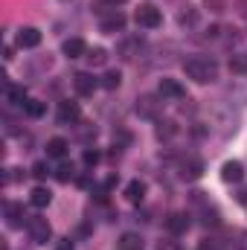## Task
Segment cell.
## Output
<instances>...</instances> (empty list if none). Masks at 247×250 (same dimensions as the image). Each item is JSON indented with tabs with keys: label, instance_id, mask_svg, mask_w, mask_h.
Here are the masks:
<instances>
[{
	"label": "cell",
	"instance_id": "obj_1",
	"mask_svg": "<svg viewBox=\"0 0 247 250\" xmlns=\"http://www.w3.org/2000/svg\"><path fill=\"white\" fill-rule=\"evenodd\" d=\"M218 62L212 59V56H189L184 62V73L192 79V82H198V84H209V82H215L218 79Z\"/></svg>",
	"mask_w": 247,
	"mask_h": 250
},
{
	"label": "cell",
	"instance_id": "obj_2",
	"mask_svg": "<svg viewBox=\"0 0 247 250\" xmlns=\"http://www.w3.org/2000/svg\"><path fill=\"white\" fill-rule=\"evenodd\" d=\"M134 21H137V26H143V29H157V26L163 23V12H160L157 6H151V3H143V6L134 12Z\"/></svg>",
	"mask_w": 247,
	"mask_h": 250
},
{
	"label": "cell",
	"instance_id": "obj_3",
	"mask_svg": "<svg viewBox=\"0 0 247 250\" xmlns=\"http://www.w3.org/2000/svg\"><path fill=\"white\" fill-rule=\"evenodd\" d=\"M26 230H29V239H32L35 245H47V242H50V236H53L50 221H47V218H41V215H32V218L26 221Z\"/></svg>",
	"mask_w": 247,
	"mask_h": 250
},
{
	"label": "cell",
	"instance_id": "obj_4",
	"mask_svg": "<svg viewBox=\"0 0 247 250\" xmlns=\"http://www.w3.org/2000/svg\"><path fill=\"white\" fill-rule=\"evenodd\" d=\"M134 111H137V117H143V120H160L163 102H160L157 96H140Z\"/></svg>",
	"mask_w": 247,
	"mask_h": 250
},
{
	"label": "cell",
	"instance_id": "obj_5",
	"mask_svg": "<svg viewBox=\"0 0 247 250\" xmlns=\"http://www.w3.org/2000/svg\"><path fill=\"white\" fill-rule=\"evenodd\" d=\"M224 93H227V99H233L230 105H247V76H236Z\"/></svg>",
	"mask_w": 247,
	"mask_h": 250
},
{
	"label": "cell",
	"instance_id": "obj_6",
	"mask_svg": "<svg viewBox=\"0 0 247 250\" xmlns=\"http://www.w3.org/2000/svg\"><path fill=\"white\" fill-rule=\"evenodd\" d=\"M157 93H160V99L166 102V99H184L186 96V87L178 82V79H160V87H157Z\"/></svg>",
	"mask_w": 247,
	"mask_h": 250
},
{
	"label": "cell",
	"instance_id": "obj_7",
	"mask_svg": "<svg viewBox=\"0 0 247 250\" xmlns=\"http://www.w3.org/2000/svg\"><path fill=\"white\" fill-rule=\"evenodd\" d=\"M99 29H102V32H108V35L123 32V29H125V15L120 12V9H114L111 15H105V18L99 21Z\"/></svg>",
	"mask_w": 247,
	"mask_h": 250
},
{
	"label": "cell",
	"instance_id": "obj_8",
	"mask_svg": "<svg viewBox=\"0 0 247 250\" xmlns=\"http://www.w3.org/2000/svg\"><path fill=\"white\" fill-rule=\"evenodd\" d=\"M73 87H76L79 96H93L96 87H99V82H96L90 73H76V76H73Z\"/></svg>",
	"mask_w": 247,
	"mask_h": 250
},
{
	"label": "cell",
	"instance_id": "obj_9",
	"mask_svg": "<svg viewBox=\"0 0 247 250\" xmlns=\"http://www.w3.org/2000/svg\"><path fill=\"white\" fill-rule=\"evenodd\" d=\"M221 181H224V184H242V181H245V166H242L239 160H227V163L221 166Z\"/></svg>",
	"mask_w": 247,
	"mask_h": 250
},
{
	"label": "cell",
	"instance_id": "obj_10",
	"mask_svg": "<svg viewBox=\"0 0 247 250\" xmlns=\"http://www.w3.org/2000/svg\"><path fill=\"white\" fill-rule=\"evenodd\" d=\"M79 117H82V111H79V105H76V102H70V99L59 102V123H62V125L79 123Z\"/></svg>",
	"mask_w": 247,
	"mask_h": 250
},
{
	"label": "cell",
	"instance_id": "obj_11",
	"mask_svg": "<svg viewBox=\"0 0 247 250\" xmlns=\"http://www.w3.org/2000/svg\"><path fill=\"white\" fill-rule=\"evenodd\" d=\"M41 44V32L35 29V26H23V29H18V47H23V50H35Z\"/></svg>",
	"mask_w": 247,
	"mask_h": 250
},
{
	"label": "cell",
	"instance_id": "obj_12",
	"mask_svg": "<svg viewBox=\"0 0 247 250\" xmlns=\"http://www.w3.org/2000/svg\"><path fill=\"white\" fill-rule=\"evenodd\" d=\"M6 221L9 227H23L29 221V215L23 212V204H6Z\"/></svg>",
	"mask_w": 247,
	"mask_h": 250
},
{
	"label": "cell",
	"instance_id": "obj_13",
	"mask_svg": "<svg viewBox=\"0 0 247 250\" xmlns=\"http://www.w3.org/2000/svg\"><path fill=\"white\" fill-rule=\"evenodd\" d=\"M189 215L186 212H172L169 218H166V227H169V233H175V236H184L186 230H189Z\"/></svg>",
	"mask_w": 247,
	"mask_h": 250
},
{
	"label": "cell",
	"instance_id": "obj_14",
	"mask_svg": "<svg viewBox=\"0 0 247 250\" xmlns=\"http://www.w3.org/2000/svg\"><path fill=\"white\" fill-rule=\"evenodd\" d=\"M62 53L67 59H82V56H87V44L82 38H67L62 44Z\"/></svg>",
	"mask_w": 247,
	"mask_h": 250
},
{
	"label": "cell",
	"instance_id": "obj_15",
	"mask_svg": "<svg viewBox=\"0 0 247 250\" xmlns=\"http://www.w3.org/2000/svg\"><path fill=\"white\" fill-rule=\"evenodd\" d=\"M181 175H184L186 181H198L204 175V163L198 157H186L184 163H181Z\"/></svg>",
	"mask_w": 247,
	"mask_h": 250
},
{
	"label": "cell",
	"instance_id": "obj_16",
	"mask_svg": "<svg viewBox=\"0 0 247 250\" xmlns=\"http://www.w3.org/2000/svg\"><path fill=\"white\" fill-rule=\"evenodd\" d=\"M67 148H70V143H67L64 137H53V140H47V157L62 160L64 154H67Z\"/></svg>",
	"mask_w": 247,
	"mask_h": 250
},
{
	"label": "cell",
	"instance_id": "obj_17",
	"mask_svg": "<svg viewBox=\"0 0 247 250\" xmlns=\"http://www.w3.org/2000/svg\"><path fill=\"white\" fill-rule=\"evenodd\" d=\"M125 198H128L131 204H143V198H145V184H143V181H131V184L125 187Z\"/></svg>",
	"mask_w": 247,
	"mask_h": 250
},
{
	"label": "cell",
	"instance_id": "obj_18",
	"mask_svg": "<svg viewBox=\"0 0 247 250\" xmlns=\"http://www.w3.org/2000/svg\"><path fill=\"white\" fill-rule=\"evenodd\" d=\"M29 201H32V207L44 209V207L53 201V192H50L47 187H35V189H32V195H29Z\"/></svg>",
	"mask_w": 247,
	"mask_h": 250
},
{
	"label": "cell",
	"instance_id": "obj_19",
	"mask_svg": "<svg viewBox=\"0 0 247 250\" xmlns=\"http://www.w3.org/2000/svg\"><path fill=\"white\" fill-rule=\"evenodd\" d=\"M6 102H12V105H26L29 99H26L23 84H9V87H6Z\"/></svg>",
	"mask_w": 247,
	"mask_h": 250
},
{
	"label": "cell",
	"instance_id": "obj_20",
	"mask_svg": "<svg viewBox=\"0 0 247 250\" xmlns=\"http://www.w3.org/2000/svg\"><path fill=\"white\" fill-rule=\"evenodd\" d=\"M154 134H157V140H172V137L178 134V125L172 123V120H157Z\"/></svg>",
	"mask_w": 247,
	"mask_h": 250
},
{
	"label": "cell",
	"instance_id": "obj_21",
	"mask_svg": "<svg viewBox=\"0 0 247 250\" xmlns=\"http://www.w3.org/2000/svg\"><path fill=\"white\" fill-rule=\"evenodd\" d=\"M120 82H123L120 70H108V73L102 76V87H105V90H117V87H120Z\"/></svg>",
	"mask_w": 247,
	"mask_h": 250
},
{
	"label": "cell",
	"instance_id": "obj_22",
	"mask_svg": "<svg viewBox=\"0 0 247 250\" xmlns=\"http://www.w3.org/2000/svg\"><path fill=\"white\" fill-rule=\"evenodd\" d=\"M23 108H26V114H29L32 120H38V117H44V114H47V105H44L41 99H29Z\"/></svg>",
	"mask_w": 247,
	"mask_h": 250
},
{
	"label": "cell",
	"instance_id": "obj_23",
	"mask_svg": "<svg viewBox=\"0 0 247 250\" xmlns=\"http://www.w3.org/2000/svg\"><path fill=\"white\" fill-rule=\"evenodd\" d=\"M120 250H143V239L134 236V233H125L120 239Z\"/></svg>",
	"mask_w": 247,
	"mask_h": 250
},
{
	"label": "cell",
	"instance_id": "obj_24",
	"mask_svg": "<svg viewBox=\"0 0 247 250\" xmlns=\"http://www.w3.org/2000/svg\"><path fill=\"white\" fill-rule=\"evenodd\" d=\"M178 23H181V26H195V23H198V12H195L192 6H186V12L178 15Z\"/></svg>",
	"mask_w": 247,
	"mask_h": 250
},
{
	"label": "cell",
	"instance_id": "obj_25",
	"mask_svg": "<svg viewBox=\"0 0 247 250\" xmlns=\"http://www.w3.org/2000/svg\"><path fill=\"white\" fill-rule=\"evenodd\" d=\"M198 250H224V242L215 239V236H206V239L198 242Z\"/></svg>",
	"mask_w": 247,
	"mask_h": 250
},
{
	"label": "cell",
	"instance_id": "obj_26",
	"mask_svg": "<svg viewBox=\"0 0 247 250\" xmlns=\"http://www.w3.org/2000/svg\"><path fill=\"white\" fill-rule=\"evenodd\" d=\"M105 59H108V53H105L102 47H96V50H87V62H90V64H105Z\"/></svg>",
	"mask_w": 247,
	"mask_h": 250
},
{
	"label": "cell",
	"instance_id": "obj_27",
	"mask_svg": "<svg viewBox=\"0 0 247 250\" xmlns=\"http://www.w3.org/2000/svg\"><path fill=\"white\" fill-rule=\"evenodd\" d=\"M230 70L236 76H247V59H230Z\"/></svg>",
	"mask_w": 247,
	"mask_h": 250
},
{
	"label": "cell",
	"instance_id": "obj_28",
	"mask_svg": "<svg viewBox=\"0 0 247 250\" xmlns=\"http://www.w3.org/2000/svg\"><path fill=\"white\" fill-rule=\"evenodd\" d=\"M233 245H236V250H247V230H239L236 233V242Z\"/></svg>",
	"mask_w": 247,
	"mask_h": 250
},
{
	"label": "cell",
	"instance_id": "obj_29",
	"mask_svg": "<svg viewBox=\"0 0 247 250\" xmlns=\"http://www.w3.org/2000/svg\"><path fill=\"white\" fill-rule=\"evenodd\" d=\"M32 175H35V178H47V175H50L47 163H35V166H32Z\"/></svg>",
	"mask_w": 247,
	"mask_h": 250
},
{
	"label": "cell",
	"instance_id": "obj_30",
	"mask_svg": "<svg viewBox=\"0 0 247 250\" xmlns=\"http://www.w3.org/2000/svg\"><path fill=\"white\" fill-rule=\"evenodd\" d=\"M96 163H99V154L87 148V151H84V166H96Z\"/></svg>",
	"mask_w": 247,
	"mask_h": 250
},
{
	"label": "cell",
	"instance_id": "obj_31",
	"mask_svg": "<svg viewBox=\"0 0 247 250\" xmlns=\"http://www.w3.org/2000/svg\"><path fill=\"white\" fill-rule=\"evenodd\" d=\"M70 178H73V166L64 163L62 169H59V181H70Z\"/></svg>",
	"mask_w": 247,
	"mask_h": 250
},
{
	"label": "cell",
	"instance_id": "obj_32",
	"mask_svg": "<svg viewBox=\"0 0 247 250\" xmlns=\"http://www.w3.org/2000/svg\"><path fill=\"white\" fill-rule=\"evenodd\" d=\"M236 201H239V204H245V207H247V187H242L239 192H236Z\"/></svg>",
	"mask_w": 247,
	"mask_h": 250
},
{
	"label": "cell",
	"instance_id": "obj_33",
	"mask_svg": "<svg viewBox=\"0 0 247 250\" xmlns=\"http://www.w3.org/2000/svg\"><path fill=\"white\" fill-rule=\"evenodd\" d=\"M206 6H212V12H221L224 9V0H206Z\"/></svg>",
	"mask_w": 247,
	"mask_h": 250
},
{
	"label": "cell",
	"instance_id": "obj_34",
	"mask_svg": "<svg viewBox=\"0 0 247 250\" xmlns=\"http://www.w3.org/2000/svg\"><path fill=\"white\" fill-rule=\"evenodd\" d=\"M59 250H73V245H70V239H64L62 245H59Z\"/></svg>",
	"mask_w": 247,
	"mask_h": 250
},
{
	"label": "cell",
	"instance_id": "obj_35",
	"mask_svg": "<svg viewBox=\"0 0 247 250\" xmlns=\"http://www.w3.org/2000/svg\"><path fill=\"white\" fill-rule=\"evenodd\" d=\"M105 3H108V6H123L125 0H105Z\"/></svg>",
	"mask_w": 247,
	"mask_h": 250
},
{
	"label": "cell",
	"instance_id": "obj_36",
	"mask_svg": "<svg viewBox=\"0 0 247 250\" xmlns=\"http://www.w3.org/2000/svg\"><path fill=\"white\" fill-rule=\"evenodd\" d=\"M160 250H178V248H175V245H163V242H160Z\"/></svg>",
	"mask_w": 247,
	"mask_h": 250
}]
</instances>
